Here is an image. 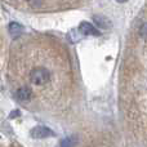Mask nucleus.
Returning a JSON list of instances; mask_svg holds the SVG:
<instances>
[{
    "label": "nucleus",
    "instance_id": "5",
    "mask_svg": "<svg viewBox=\"0 0 147 147\" xmlns=\"http://www.w3.org/2000/svg\"><path fill=\"white\" fill-rule=\"evenodd\" d=\"M93 20H94V22H96L101 28H103V30L105 28H109L110 26H111L110 20H107V18H105V17H101V16H94Z\"/></svg>",
    "mask_w": 147,
    "mask_h": 147
},
{
    "label": "nucleus",
    "instance_id": "9",
    "mask_svg": "<svg viewBox=\"0 0 147 147\" xmlns=\"http://www.w3.org/2000/svg\"><path fill=\"white\" fill-rule=\"evenodd\" d=\"M140 36H141V39H142V40H147V22L143 23L142 27H141Z\"/></svg>",
    "mask_w": 147,
    "mask_h": 147
},
{
    "label": "nucleus",
    "instance_id": "7",
    "mask_svg": "<svg viewBox=\"0 0 147 147\" xmlns=\"http://www.w3.org/2000/svg\"><path fill=\"white\" fill-rule=\"evenodd\" d=\"M76 145V138L75 137H69L61 142V147H74Z\"/></svg>",
    "mask_w": 147,
    "mask_h": 147
},
{
    "label": "nucleus",
    "instance_id": "2",
    "mask_svg": "<svg viewBox=\"0 0 147 147\" xmlns=\"http://www.w3.org/2000/svg\"><path fill=\"white\" fill-rule=\"evenodd\" d=\"M22 4L27 5V7H31L35 10H44L48 9L49 7H59V5H69L71 3H63V1H26L22 3Z\"/></svg>",
    "mask_w": 147,
    "mask_h": 147
},
{
    "label": "nucleus",
    "instance_id": "1",
    "mask_svg": "<svg viewBox=\"0 0 147 147\" xmlns=\"http://www.w3.org/2000/svg\"><path fill=\"white\" fill-rule=\"evenodd\" d=\"M28 56L32 58L31 53ZM25 63L28 67L27 71H25L26 84L20 86V88L27 89L32 96L31 102H34L38 98V92H40L41 98L43 96L48 94V92H51L52 84H58V71L56 70V66L58 65V59H56V61H48V59L39 61L38 58H32L31 62H27L25 59Z\"/></svg>",
    "mask_w": 147,
    "mask_h": 147
},
{
    "label": "nucleus",
    "instance_id": "8",
    "mask_svg": "<svg viewBox=\"0 0 147 147\" xmlns=\"http://www.w3.org/2000/svg\"><path fill=\"white\" fill-rule=\"evenodd\" d=\"M81 35H83V34H81L79 30H74V31H71V32L69 34V35H67V38H69L71 41H74V43H75V41H78L79 39L81 38Z\"/></svg>",
    "mask_w": 147,
    "mask_h": 147
},
{
    "label": "nucleus",
    "instance_id": "4",
    "mask_svg": "<svg viewBox=\"0 0 147 147\" xmlns=\"http://www.w3.org/2000/svg\"><path fill=\"white\" fill-rule=\"evenodd\" d=\"M79 31H80L83 35H93V36H98L99 31L94 27L93 25H90L89 22H81L79 26Z\"/></svg>",
    "mask_w": 147,
    "mask_h": 147
},
{
    "label": "nucleus",
    "instance_id": "6",
    "mask_svg": "<svg viewBox=\"0 0 147 147\" xmlns=\"http://www.w3.org/2000/svg\"><path fill=\"white\" fill-rule=\"evenodd\" d=\"M23 31V27L20 25V23H17V22H12V23H9V34L12 36H18L21 32Z\"/></svg>",
    "mask_w": 147,
    "mask_h": 147
},
{
    "label": "nucleus",
    "instance_id": "3",
    "mask_svg": "<svg viewBox=\"0 0 147 147\" xmlns=\"http://www.w3.org/2000/svg\"><path fill=\"white\" fill-rule=\"evenodd\" d=\"M53 136L54 133L49 128L45 127H36L31 130V137L34 138H47V137H53Z\"/></svg>",
    "mask_w": 147,
    "mask_h": 147
}]
</instances>
